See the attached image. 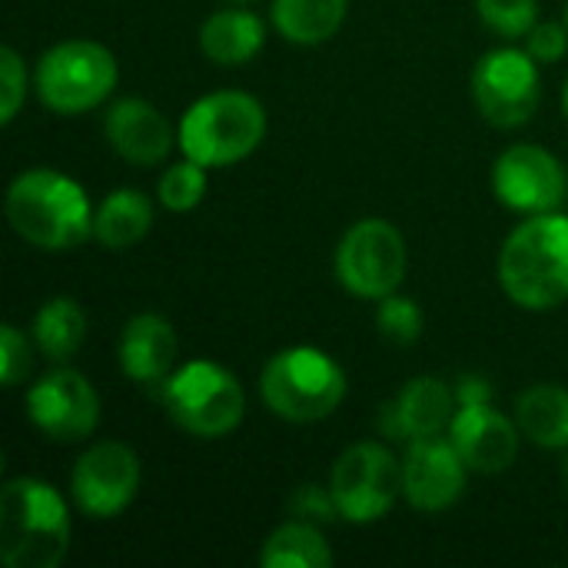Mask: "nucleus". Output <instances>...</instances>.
<instances>
[{"label": "nucleus", "instance_id": "nucleus-8", "mask_svg": "<svg viewBox=\"0 0 568 568\" xmlns=\"http://www.w3.org/2000/svg\"><path fill=\"white\" fill-rule=\"evenodd\" d=\"M409 266L406 236L396 223L383 216H366L353 223L333 256L336 280L346 293L356 300H383L389 293H399Z\"/></svg>", "mask_w": 568, "mask_h": 568}, {"label": "nucleus", "instance_id": "nucleus-3", "mask_svg": "<svg viewBox=\"0 0 568 568\" xmlns=\"http://www.w3.org/2000/svg\"><path fill=\"white\" fill-rule=\"evenodd\" d=\"M70 506L43 479L17 476L0 489V559L7 568H57L70 552Z\"/></svg>", "mask_w": 568, "mask_h": 568}, {"label": "nucleus", "instance_id": "nucleus-20", "mask_svg": "<svg viewBox=\"0 0 568 568\" xmlns=\"http://www.w3.org/2000/svg\"><path fill=\"white\" fill-rule=\"evenodd\" d=\"M153 230V200L143 190L120 186L93 210V240L103 250L123 253Z\"/></svg>", "mask_w": 568, "mask_h": 568}, {"label": "nucleus", "instance_id": "nucleus-32", "mask_svg": "<svg viewBox=\"0 0 568 568\" xmlns=\"http://www.w3.org/2000/svg\"><path fill=\"white\" fill-rule=\"evenodd\" d=\"M456 399L459 406H476V403H493V386L479 376H466L456 383Z\"/></svg>", "mask_w": 568, "mask_h": 568}, {"label": "nucleus", "instance_id": "nucleus-15", "mask_svg": "<svg viewBox=\"0 0 568 568\" xmlns=\"http://www.w3.org/2000/svg\"><path fill=\"white\" fill-rule=\"evenodd\" d=\"M449 439L466 459V466L479 476L506 473L519 456V423L499 413L493 403L459 406L449 423Z\"/></svg>", "mask_w": 568, "mask_h": 568}, {"label": "nucleus", "instance_id": "nucleus-34", "mask_svg": "<svg viewBox=\"0 0 568 568\" xmlns=\"http://www.w3.org/2000/svg\"><path fill=\"white\" fill-rule=\"evenodd\" d=\"M562 106H566V116H568V80H566V90H562Z\"/></svg>", "mask_w": 568, "mask_h": 568}, {"label": "nucleus", "instance_id": "nucleus-16", "mask_svg": "<svg viewBox=\"0 0 568 568\" xmlns=\"http://www.w3.org/2000/svg\"><path fill=\"white\" fill-rule=\"evenodd\" d=\"M103 133L113 153L133 166H156L176 146V130L170 126L163 110L140 97H123L110 103L103 116Z\"/></svg>", "mask_w": 568, "mask_h": 568}, {"label": "nucleus", "instance_id": "nucleus-21", "mask_svg": "<svg viewBox=\"0 0 568 568\" xmlns=\"http://www.w3.org/2000/svg\"><path fill=\"white\" fill-rule=\"evenodd\" d=\"M349 0H273L270 20L276 33L296 47H320L346 23Z\"/></svg>", "mask_w": 568, "mask_h": 568}, {"label": "nucleus", "instance_id": "nucleus-2", "mask_svg": "<svg viewBox=\"0 0 568 568\" xmlns=\"http://www.w3.org/2000/svg\"><path fill=\"white\" fill-rule=\"evenodd\" d=\"M503 293L529 313L556 310L568 300V216H526L503 243L496 260Z\"/></svg>", "mask_w": 568, "mask_h": 568}, {"label": "nucleus", "instance_id": "nucleus-12", "mask_svg": "<svg viewBox=\"0 0 568 568\" xmlns=\"http://www.w3.org/2000/svg\"><path fill=\"white\" fill-rule=\"evenodd\" d=\"M23 406L27 419L53 443H80L100 426V393L83 373L63 363L27 389Z\"/></svg>", "mask_w": 568, "mask_h": 568}, {"label": "nucleus", "instance_id": "nucleus-29", "mask_svg": "<svg viewBox=\"0 0 568 568\" xmlns=\"http://www.w3.org/2000/svg\"><path fill=\"white\" fill-rule=\"evenodd\" d=\"M0 376L3 386H20L30 376V343L13 323L0 326Z\"/></svg>", "mask_w": 568, "mask_h": 568}, {"label": "nucleus", "instance_id": "nucleus-23", "mask_svg": "<svg viewBox=\"0 0 568 568\" xmlns=\"http://www.w3.org/2000/svg\"><path fill=\"white\" fill-rule=\"evenodd\" d=\"M33 346L50 363H70L87 339V313L73 296H50L30 326Z\"/></svg>", "mask_w": 568, "mask_h": 568}, {"label": "nucleus", "instance_id": "nucleus-6", "mask_svg": "<svg viewBox=\"0 0 568 568\" xmlns=\"http://www.w3.org/2000/svg\"><path fill=\"white\" fill-rule=\"evenodd\" d=\"M166 416L196 439H223L240 429L246 416V393L240 379L210 359H190L160 383Z\"/></svg>", "mask_w": 568, "mask_h": 568}, {"label": "nucleus", "instance_id": "nucleus-13", "mask_svg": "<svg viewBox=\"0 0 568 568\" xmlns=\"http://www.w3.org/2000/svg\"><path fill=\"white\" fill-rule=\"evenodd\" d=\"M566 166L556 153L539 143H516L493 163L496 200L523 216L552 213L566 200Z\"/></svg>", "mask_w": 568, "mask_h": 568}, {"label": "nucleus", "instance_id": "nucleus-27", "mask_svg": "<svg viewBox=\"0 0 568 568\" xmlns=\"http://www.w3.org/2000/svg\"><path fill=\"white\" fill-rule=\"evenodd\" d=\"M376 326L393 346H413L423 336V310L416 300L389 293L376 306Z\"/></svg>", "mask_w": 568, "mask_h": 568}, {"label": "nucleus", "instance_id": "nucleus-11", "mask_svg": "<svg viewBox=\"0 0 568 568\" xmlns=\"http://www.w3.org/2000/svg\"><path fill=\"white\" fill-rule=\"evenodd\" d=\"M140 456L116 439L93 443L70 473V499L87 519L123 516L140 493Z\"/></svg>", "mask_w": 568, "mask_h": 568}, {"label": "nucleus", "instance_id": "nucleus-9", "mask_svg": "<svg viewBox=\"0 0 568 568\" xmlns=\"http://www.w3.org/2000/svg\"><path fill=\"white\" fill-rule=\"evenodd\" d=\"M329 493L339 519L373 526L386 519L403 496V463L383 443H356L336 459Z\"/></svg>", "mask_w": 568, "mask_h": 568}, {"label": "nucleus", "instance_id": "nucleus-1", "mask_svg": "<svg viewBox=\"0 0 568 568\" xmlns=\"http://www.w3.org/2000/svg\"><path fill=\"white\" fill-rule=\"evenodd\" d=\"M93 210L87 190L53 166L17 173L3 196L10 230L47 253H67L93 240Z\"/></svg>", "mask_w": 568, "mask_h": 568}, {"label": "nucleus", "instance_id": "nucleus-25", "mask_svg": "<svg viewBox=\"0 0 568 568\" xmlns=\"http://www.w3.org/2000/svg\"><path fill=\"white\" fill-rule=\"evenodd\" d=\"M206 186H210L206 166L183 156L180 163L163 170V176L156 180V196H160V206H166L170 213H190L203 203Z\"/></svg>", "mask_w": 568, "mask_h": 568}, {"label": "nucleus", "instance_id": "nucleus-17", "mask_svg": "<svg viewBox=\"0 0 568 568\" xmlns=\"http://www.w3.org/2000/svg\"><path fill=\"white\" fill-rule=\"evenodd\" d=\"M456 409H459L456 386H449L439 376H416L386 406V433L406 443L433 439L449 433Z\"/></svg>", "mask_w": 568, "mask_h": 568}, {"label": "nucleus", "instance_id": "nucleus-5", "mask_svg": "<svg viewBox=\"0 0 568 568\" xmlns=\"http://www.w3.org/2000/svg\"><path fill=\"white\" fill-rule=\"evenodd\" d=\"M346 389L343 366L316 346H286L273 353L260 373L266 409L296 426L329 419L346 399Z\"/></svg>", "mask_w": 568, "mask_h": 568}, {"label": "nucleus", "instance_id": "nucleus-4", "mask_svg": "<svg viewBox=\"0 0 568 568\" xmlns=\"http://www.w3.org/2000/svg\"><path fill=\"white\" fill-rule=\"evenodd\" d=\"M266 106L246 90H213L186 106L176 126L183 156L206 170L233 166L260 150L266 140Z\"/></svg>", "mask_w": 568, "mask_h": 568}, {"label": "nucleus", "instance_id": "nucleus-28", "mask_svg": "<svg viewBox=\"0 0 568 568\" xmlns=\"http://www.w3.org/2000/svg\"><path fill=\"white\" fill-rule=\"evenodd\" d=\"M27 100V63L13 47L0 50V123L10 126Z\"/></svg>", "mask_w": 568, "mask_h": 568}, {"label": "nucleus", "instance_id": "nucleus-22", "mask_svg": "<svg viewBox=\"0 0 568 568\" xmlns=\"http://www.w3.org/2000/svg\"><path fill=\"white\" fill-rule=\"evenodd\" d=\"M519 433L542 449H568V389L556 383H536L516 399Z\"/></svg>", "mask_w": 568, "mask_h": 568}, {"label": "nucleus", "instance_id": "nucleus-30", "mask_svg": "<svg viewBox=\"0 0 568 568\" xmlns=\"http://www.w3.org/2000/svg\"><path fill=\"white\" fill-rule=\"evenodd\" d=\"M526 50L539 60V63H556L559 57H566L568 50V27L556 20H539L529 33H526Z\"/></svg>", "mask_w": 568, "mask_h": 568}, {"label": "nucleus", "instance_id": "nucleus-18", "mask_svg": "<svg viewBox=\"0 0 568 568\" xmlns=\"http://www.w3.org/2000/svg\"><path fill=\"white\" fill-rule=\"evenodd\" d=\"M176 353H180L176 329L160 313H136L120 329L116 359H120V373L133 383L143 386L163 383L176 366Z\"/></svg>", "mask_w": 568, "mask_h": 568}, {"label": "nucleus", "instance_id": "nucleus-31", "mask_svg": "<svg viewBox=\"0 0 568 568\" xmlns=\"http://www.w3.org/2000/svg\"><path fill=\"white\" fill-rule=\"evenodd\" d=\"M293 513L300 519H310V523H333V519H339V509L333 503L329 486L326 489L323 486H300L293 493Z\"/></svg>", "mask_w": 568, "mask_h": 568}, {"label": "nucleus", "instance_id": "nucleus-7", "mask_svg": "<svg viewBox=\"0 0 568 568\" xmlns=\"http://www.w3.org/2000/svg\"><path fill=\"white\" fill-rule=\"evenodd\" d=\"M116 80L120 63L113 50L87 37L53 43L40 53L33 70V90L40 103L60 116L97 110L116 90Z\"/></svg>", "mask_w": 568, "mask_h": 568}, {"label": "nucleus", "instance_id": "nucleus-14", "mask_svg": "<svg viewBox=\"0 0 568 568\" xmlns=\"http://www.w3.org/2000/svg\"><path fill=\"white\" fill-rule=\"evenodd\" d=\"M469 466L453 439H413L403 456V496L416 513L436 516L453 509L469 483Z\"/></svg>", "mask_w": 568, "mask_h": 568}, {"label": "nucleus", "instance_id": "nucleus-10", "mask_svg": "<svg viewBox=\"0 0 568 568\" xmlns=\"http://www.w3.org/2000/svg\"><path fill=\"white\" fill-rule=\"evenodd\" d=\"M473 100L479 113L499 126L516 130L532 120L542 100L539 60L526 47H496L473 67Z\"/></svg>", "mask_w": 568, "mask_h": 568}, {"label": "nucleus", "instance_id": "nucleus-26", "mask_svg": "<svg viewBox=\"0 0 568 568\" xmlns=\"http://www.w3.org/2000/svg\"><path fill=\"white\" fill-rule=\"evenodd\" d=\"M476 13L493 33L526 40V33L539 23V0H476Z\"/></svg>", "mask_w": 568, "mask_h": 568}, {"label": "nucleus", "instance_id": "nucleus-24", "mask_svg": "<svg viewBox=\"0 0 568 568\" xmlns=\"http://www.w3.org/2000/svg\"><path fill=\"white\" fill-rule=\"evenodd\" d=\"M263 568H329L333 549L310 519H290L273 529L260 549Z\"/></svg>", "mask_w": 568, "mask_h": 568}, {"label": "nucleus", "instance_id": "nucleus-35", "mask_svg": "<svg viewBox=\"0 0 568 568\" xmlns=\"http://www.w3.org/2000/svg\"><path fill=\"white\" fill-rule=\"evenodd\" d=\"M230 3H250V0H230Z\"/></svg>", "mask_w": 568, "mask_h": 568}, {"label": "nucleus", "instance_id": "nucleus-19", "mask_svg": "<svg viewBox=\"0 0 568 568\" xmlns=\"http://www.w3.org/2000/svg\"><path fill=\"white\" fill-rule=\"evenodd\" d=\"M266 43V23L260 13L243 7H223L200 23V50L220 67L250 63Z\"/></svg>", "mask_w": 568, "mask_h": 568}, {"label": "nucleus", "instance_id": "nucleus-36", "mask_svg": "<svg viewBox=\"0 0 568 568\" xmlns=\"http://www.w3.org/2000/svg\"><path fill=\"white\" fill-rule=\"evenodd\" d=\"M562 23H566V27H568V3H566V20H562Z\"/></svg>", "mask_w": 568, "mask_h": 568}, {"label": "nucleus", "instance_id": "nucleus-33", "mask_svg": "<svg viewBox=\"0 0 568 568\" xmlns=\"http://www.w3.org/2000/svg\"><path fill=\"white\" fill-rule=\"evenodd\" d=\"M562 483L568 486V449H566V459H562Z\"/></svg>", "mask_w": 568, "mask_h": 568}]
</instances>
